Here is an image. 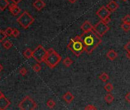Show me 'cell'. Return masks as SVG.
<instances>
[{
  "instance_id": "obj_1",
  "label": "cell",
  "mask_w": 130,
  "mask_h": 110,
  "mask_svg": "<svg viewBox=\"0 0 130 110\" xmlns=\"http://www.w3.org/2000/svg\"><path fill=\"white\" fill-rule=\"evenodd\" d=\"M80 36L84 46V51L88 54L93 53L102 42L101 37L99 36L94 30L83 32Z\"/></svg>"
},
{
  "instance_id": "obj_2",
  "label": "cell",
  "mask_w": 130,
  "mask_h": 110,
  "mask_svg": "<svg viewBox=\"0 0 130 110\" xmlns=\"http://www.w3.org/2000/svg\"><path fill=\"white\" fill-rule=\"evenodd\" d=\"M67 48L70 50L76 57H80L84 52V46L81 39L80 35H76L75 37L72 38L67 44Z\"/></svg>"
},
{
  "instance_id": "obj_3",
  "label": "cell",
  "mask_w": 130,
  "mask_h": 110,
  "mask_svg": "<svg viewBox=\"0 0 130 110\" xmlns=\"http://www.w3.org/2000/svg\"><path fill=\"white\" fill-rule=\"evenodd\" d=\"M61 56L53 48L47 50V56L45 57L44 63L51 69L55 68L61 61Z\"/></svg>"
},
{
  "instance_id": "obj_4",
  "label": "cell",
  "mask_w": 130,
  "mask_h": 110,
  "mask_svg": "<svg viewBox=\"0 0 130 110\" xmlns=\"http://www.w3.org/2000/svg\"><path fill=\"white\" fill-rule=\"evenodd\" d=\"M17 21L23 28L27 29L29 28L30 25H32L34 23L35 18L27 11H25L18 18Z\"/></svg>"
},
{
  "instance_id": "obj_5",
  "label": "cell",
  "mask_w": 130,
  "mask_h": 110,
  "mask_svg": "<svg viewBox=\"0 0 130 110\" xmlns=\"http://www.w3.org/2000/svg\"><path fill=\"white\" fill-rule=\"evenodd\" d=\"M47 56V50L41 44L38 45L37 48L33 51L32 57L37 62V63H42L44 61L45 57Z\"/></svg>"
},
{
  "instance_id": "obj_6",
  "label": "cell",
  "mask_w": 130,
  "mask_h": 110,
  "mask_svg": "<svg viewBox=\"0 0 130 110\" xmlns=\"http://www.w3.org/2000/svg\"><path fill=\"white\" fill-rule=\"evenodd\" d=\"M37 103L28 96L23 99L19 105V109L22 110H34L37 108Z\"/></svg>"
},
{
  "instance_id": "obj_7",
  "label": "cell",
  "mask_w": 130,
  "mask_h": 110,
  "mask_svg": "<svg viewBox=\"0 0 130 110\" xmlns=\"http://www.w3.org/2000/svg\"><path fill=\"white\" fill-rule=\"evenodd\" d=\"M93 30L97 33L99 36H100L102 37L110 31V27L108 24H106V23H105L103 21L100 20L94 25Z\"/></svg>"
},
{
  "instance_id": "obj_8",
  "label": "cell",
  "mask_w": 130,
  "mask_h": 110,
  "mask_svg": "<svg viewBox=\"0 0 130 110\" xmlns=\"http://www.w3.org/2000/svg\"><path fill=\"white\" fill-rule=\"evenodd\" d=\"M96 15L100 18V20H104L106 18H108L111 15V12L107 9L106 6H101L99 9L96 11Z\"/></svg>"
},
{
  "instance_id": "obj_9",
  "label": "cell",
  "mask_w": 130,
  "mask_h": 110,
  "mask_svg": "<svg viewBox=\"0 0 130 110\" xmlns=\"http://www.w3.org/2000/svg\"><path fill=\"white\" fill-rule=\"evenodd\" d=\"M93 28H94V26L92 25L90 21L88 20H86L80 26V29L83 31V32H87V31H92V30H93Z\"/></svg>"
},
{
  "instance_id": "obj_10",
  "label": "cell",
  "mask_w": 130,
  "mask_h": 110,
  "mask_svg": "<svg viewBox=\"0 0 130 110\" xmlns=\"http://www.w3.org/2000/svg\"><path fill=\"white\" fill-rule=\"evenodd\" d=\"M10 101L5 96L0 98V110H5L10 106Z\"/></svg>"
},
{
  "instance_id": "obj_11",
  "label": "cell",
  "mask_w": 130,
  "mask_h": 110,
  "mask_svg": "<svg viewBox=\"0 0 130 110\" xmlns=\"http://www.w3.org/2000/svg\"><path fill=\"white\" fill-rule=\"evenodd\" d=\"M106 6L111 12H116L119 9V4L116 1H114V0H111V1L110 2H108V4H107Z\"/></svg>"
},
{
  "instance_id": "obj_12",
  "label": "cell",
  "mask_w": 130,
  "mask_h": 110,
  "mask_svg": "<svg viewBox=\"0 0 130 110\" xmlns=\"http://www.w3.org/2000/svg\"><path fill=\"white\" fill-rule=\"evenodd\" d=\"M46 4L43 1V0H35L33 2V6L35 8V9L37 11H41L45 7Z\"/></svg>"
},
{
  "instance_id": "obj_13",
  "label": "cell",
  "mask_w": 130,
  "mask_h": 110,
  "mask_svg": "<svg viewBox=\"0 0 130 110\" xmlns=\"http://www.w3.org/2000/svg\"><path fill=\"white\" fill-rule=\"evenodd\" d=\"M62 99L66 102L67 104H70V103H72L73 100L74 99V96L73 95L71 92L68 91V92H67L66 93L64 94L63 96H62Z\"/></svg>"
},
{
  "instance_id": "obj_14",
  "label": "cell",
  "mask_w": 130,
  "mask_h": 110,
  "mask_svg": "<svg viewBox=\"0 0 130 110\" xmlns=\"http://www.w3.org/2000/svg\"><path fill=\"white\" fill-rule=\"evenodd\" d=\"M9 11L11 12V13L13 15H17L21 12V9L17 5V4H15V3L9 5Z\"/></svg>"
},
{
  "instance_id": "obj_15",
  "label": "cell",
  "mask_w": 130,
  "mask_h": 110,
  "mask_svg": "<svg viewBox=\"0 0 130 110\" xmlns=\"http://www.w3.org/2000/svg\"><path fill=\"white\" fill-rule=\"evenodd\" d=\"M117 57H118L117 52H116L115 50H113V49L109 50L108 52L106 53V57L110 60H114Z\"/></svg>"
},
{
  "instance_id": "obj_16",
  "label": "cell",
  "mask_w": 130,
  "mask_h": 110,
  "mask_svg": "<svg viewBox=\"0 0 130 110\" xmlns=\"http://www.w3.org/2000/svg\"><path fill=\"white\" fill-rule=\"evenodd\" d=\"M99 79L102 82L105 83V82H106V81H108V80H109L110 76H109V75H108V73H106V72H103V73H101L100 74H99Z\"/></svg>"
},
{
  "instance_id": "obj_17",
  "label": "cell",
  "mask_w": 130,
  "mask_h": 110,
  "mask_svg": "<svg viewBox=\"0 0 130 110\" xmlns=\"http://www.w3.org/2000/svg\"><path fill=\"white\" fill-rule=\"evenodd\" d=\"M104 100H105L108 104H111L112 102L114 101V96H113L112 94H111V93L109 92V93H107L106 95L105 96Z\"/></svg>"
},
{
  "instance_id": "obj_18",
  "label": "cell",
  "mask_w": 130,
  "mask_h": 110,
  "mask_svg": "<svg viewBox=\"0 0 130 110\" xmlns=\"http://www.w3.org/2000/svg\"><path fill=\"white\" fill-rule=\"evenodd\" d=\"M73 60L71 58H70L69 57H67L66 58L64 59L63 60V64L66 67H70L72 64H73Z\"/></svg>"
},
{
  "instance_id": "obj_19",
  "label": "cell",
  "mask_w": 130,
  "mask_h": 110,
  "mask_svg": "<svg viewBox=\"0 0 130 110\" xmlns=\"http://www.w3.org/2000/svg\"><path fill=\"white\" fill-rule=\"evenodd\" d=\"M32 54H33V51H32L30 48H27L24 53H23V55L26 59H30L32 57Z\"/></svg>"
},
{
  "instance_id": "obj_20",
  "label": "cell",
  "mask_w": 130,
  "mask_h": 110,
  "mask_svg": "<svg viewBox=\"0 0 130 110\" xmlns=\"http://www.w3.org/2000/svg\"><path fill=\"white\" fill-rule=\"evenodd\" d=\"M9 6V1L8 0H0V10L4 11Z\"/></svg>"
},
{
  "instance_id": "obj_21",
  "label": "cell",
  "mask_w": 130,
  "mask_h": 110,
  "mask_svg": "<svg viewBox=\"0 0 130 110\" xmlns=\"http://www.w3.org/2000/svg\"><path fill=\"white\" fill-rule=\"evenodd\" d=\"M113 89H114V86L111 83H108L104 86V90L108 92H111L113 90Z\"/></svg>"
},
{
  "instance_id": "obj_22",
  "label": "cell",
  "mask_w": 130,
  "mask_h": 110,
  "mask_svg": "<svg viewBox=\"0 0 130 110\" xmlns=\"http://www.w3.org/2000/svg\"><path fill=\"white\" fill-rule=\"evenodd\" d=\"M121 28L123 30L126 32H128V31H130V24L129 23H124L122 22V24L121 25Z\"/></svg>"
},
{
  "instance_id": "obj_23",
  "label": "cell",
  "mask_w": 130,
  "mask_h": 110,
  "mask_svg": "<svg viewBox=\"0 0 130 110\" xmlns=\"http://www.w3.org/2000/svg\"><path fill=\"white\" fill-rule=\"evenodd\" d=\"M47 106L48 107V108H50V109H53L54 107L55 106V105H56V103H55V102L52 99H49L48 101H47Z\"/></svg>"
},
{
  "instance_id": "obj_24",
  "label": "cell",
  "mask_w": 130,
  "mask_h": 110,
  "mask_svg": "<svg viewBox=\"0 0 130 110\" xmlns=\"http://www.w3.org/2000/svg\"><path fill=\"white\" fill-rule=\"evenodd\" d=\"M32 69L36 73H38V72H40L41 71V66L40 64V63H37L36 64H35L33 67H32Z\"/></svg>"
},
{
  "instance_id": "obj_25",
  "label": "cell",
  "mask_w": 130,
  "mask_h": 110,
  "mask_svg": "<svg viewBox=\"0 0 130 110\" xmlns=\"http://www.w3.org/2000/svg\"><path fill=\"white\" fill-rule=\"evenodd\" d=\"M3 47H4V48H5L6 50H9V49H10L12 47V44L9 41H5L3 43Z\"/></svg>"
},
{
  "instance_id": "obj_26",
  "label": "cell",
  "mask_w": 130,
  "mask_h": 110,
  "mask_svg": "<svg viewBox=\"0 0 130 110\" xmlns=\"http://www.w3.org/2000/svg\"><path fill=\"white\" fill-rule=\"evenodd\" d=\"M7 37V35L5 32L2 30H0V42H2L4 41V39H5Z\"/></svg>"
},
{
  "instance_id": "obj_27",
  "label": "cell",
  "mask_w": 130,
  "mask_h": 110,
  "mask_svg": "<svg viewBox=\"0 0 130 110\" xmlns=\"http://www.w3.org/2000/svg\"><path fill=\"white\" fill-rule=\"evenodd\" d=\"M5 34L7 35V36H11V35H12L13 29H12V28L9 27V28H7L5 29Z\"/></svg>"
},
{
  "instance_id": "obj_28",
  "label": "cell",
  "mask_w": 130,
  "mask_h": 110,
  "mask_svg": "<svg viewBox=\"0 0 130 110\" xmlns=\"http://www.w3.org/2000/svg\"><path fill=\"white\" fill-rule=\"evenodd\" d=\"M122 21L124 23H129L130 24V15H126L124 18H122Z\"/></svg>"
},
{
  "instance_id": "obj_29",
  "label": "cell",
  "mask_w": 130,
  "mask_h": 110,
  "mask_svg": "<svg viewBox=\"0 0 130 110\" xmlns=\"http://www.w3.org/2000/svg\"><path fill=\"white\" fill-rule=\"evenodd\" d=\"M19 35H20V31L18 29H16V28L13 29V32H12V36L13 37H17L19 36Z\"/></svg>"
},
{
  "instance_id": "obj_30",
  "label": "cell",
  "mask_w": 130,
  "mask_h": 110,
  "mask_svg": "<svg viewBox=\"0 0 130 110\" xmlns=\"http://www.w3.org/2000/svg\"><path fill=\"white\" fill-rule=\"evenodd\" d=\"M19 73H20V74H21V76H25V75L27 74L28 71H27L26 68H25V67H22V68H21V69H20V70H19Z\"/></svg>"
},
{
  "instance_id": "obj_31",
  "label": "cell",
  "mask_w": 130,
  "mask_h": 110,
  "mask_svg": "<svg viewBox=\"0 0 130 110\" xmlns=\"http://www.w3.org/2000/svg\"><path fill=\"white\" fill-rule=\"evenodd\" d=\"M124 49L126 51V52H130V41L124 45Z\"/></svg>"
},
{
  "instance_id": "obj_32",
  "label": "cell",
  "mask_w": 130,
  "mask_h": 110,
  "mask_svg": "<svg viewBox=\"0 0 130 110\" xmlns=\"http://www.w3.org/2000/svg\"><path fill=\"white\" fill-rule=\"evenodd\" d=\"M84 109H86V110H93V109H96V107H95L93 105H87L85 108H84Z\"/></svg>"
},
{
  "instance_id": "obj_33",
  "label": "cell",
  "mask_w": 130,
  "mask_h": 110,
  "mask_svg": "<svg viewBox=\"0 0 130 110\" xmlns=\"http://www.w3.org/2000/svg\"><path fill=\"white\" fill-rule=\"evenodd\" d=\"M125 99H126V101L127 102V103H130V92H127V93L126 94Z\"/></svg>"
},
{
  "instance_id": "obj_34",
  "label": "cell",
  "mask_w": 130,
  "mask_h": 110,
  "mask_svg": "<svg viewBox=\"0 0 130 110\" xmlns=\"http://www.w3.org/2000/svg\"><path fill=\"white\" fill-rule=\"evenodd\" d=\"M102 21H103L105 23H106V24H109V23L111 21V19H110V17H108V18H106V19H104V20H102Z\"/></svg>"
},
{
  "instance_id": "obj_35",
  "label": "cell",
  "mask_w": 130,
  "mask_h": 110,
  "mask_svg": "<svg viewBox=\"0 0 130 110\" xmlns=\"http://www.w3.org/2000/svg\"><path fill=\"white\" fill-rule=\"evenodd\" d=\"M11 1H12V2L13 3H15V4H19V3H20L21 1H22V0H11Z\"/></svg>"
},
{
  "instance_id": "obj_36",
  "label": "cell",
  "mask_w": 130,
  "mask_h": 110,
  "mask_svg": "<svg viewBox=\"0 0 130 110\" xmlns=\"http://www.w3.org/2000/svg\"><path fill=\"white\" fill-rule=\"evenodd\" d=\"M67 1L70 2V3H71V4H74V3H75L77 0H67Z\"/></svg>"
},
{
  "instance_id": "obj_37",
  "label": "cell",
  "mask_w": 130,
  "mask_h": 110,
  "mask_svg": "<svg viewBox=\"0 0 130 110\" xmlns=\"http://www.w3.org/2000/svg\"><path fill=\"white\" fill-rule=\"evenodd\" d=\"M126 57H127L129 60H130V52H127V54H126Z\"/></svg>"
},
{
  "instance_id": "obj_38",
  "label": "cell",
  "mask_w": 130,
  "mask_h": 110,
  "mask_svg": "<svg viewBox=\"0 0 130 110\" xmlns=\"http://www.w3.org/2000/svg\"><path fill=\"white\" fill-rule=\"evenodd\" d=\"M2 70H3V67H2V64H0V72H1Z\"/></svg>"
},
{
  "instance_id": "obj_39",
  "label": "cell",
  "mask_w": 130,
  "mask_h": 110,
  "mask_svg": "<svg viewBox=\"0 0 130 110\" xmlns=\"http://www.w3.org/2000/svg\"><path fill=\"white\" fill-rule=\"evenodd\" d=\"M2 96H4V94H3L1 91H0V98L2 97Z\"/></svg>"
},
{
  "instance_id": "obj_40",
  "label": "cell",
  "mask_w": 130,
  "mask_h": 110,
  "mask_svg": "<svg viewBox=\"0 0 130 110\" xmlns=\"http://www.w3.org/2000/svg\"><path fill=\"white\" fill-rule=\"evenodd\" d=\"M123 1H126V0H123Z\"/></svg>"
}]
</instances>
